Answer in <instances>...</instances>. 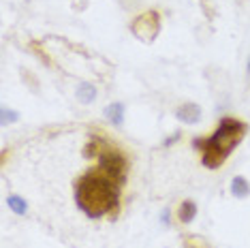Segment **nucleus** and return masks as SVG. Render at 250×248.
<instances>
[{
	"label": "nucleus",
	"mask_w": 250,
	"mask_h": 248,
	"mask_svg": "<svg viewBox=\"0 0 250 248\" xmlns=\"http://www.w3.org/2000/svg\"><path fill=\"white\" fill-rule=\"evenodd\" d=\"M246 135V124L237 118H223L214 135L208 139H195V145L201 148V163L208 169H218L225 165L227 156L240 145V142Z\"/></svg>",
	"instance_id": "nucleus-2"
},
{
	"label": "nucleus",
	"mask_w": 250,
	"mask_h": 248,
	"mask_svg": "<svg viewBox=\"0 0 250 248\" xmlns=\"http://www.w3.org/2000/svg\"><path fill=\"white\" fill-rule=\"evenodd\" d=\"M231 195L237 197V199H246V197L250 195V184L246 178L242 176H235L231 180Z\"/></svg>",
	"instance_id": "nucleus-8"
},
{
	"label": "nucleus",
	"mask_w": 250,
	"mask_h": 248,
	"mask_svg": "<svg viewBox=\"0 0 250 248\" xmlns=\"http://www.w3.org/2000/svg\"><path fill=\"white\" fill-rule=\"evenodd\" d=\"M96 159H99V165L96 167H99L107 178H111L113 182H118V184H124L126 171H128V163H126V156H124L120 150L105 145V148H101Z\"/></svg>",
	"instance_id": "nucleus-3"
},
{
	"label": "nucleus",
	"mask_w": 250,
	"mask_h": 248,
	"mask_svg": "<svg viewBox=\"0 0 250 248\" xmlns=\"http://www.w3.org/2000/svg\"><path fill=\"white\" fill-rule=\"evenodd\" d=\"M105 118L116 126H122L124 124V105L122 103H111L105 107Z\"/></svg>",
	"instance_id": "nucleus-7"
},
{
	"label": "nucleus",
	"mask_w": 250,
	"mask_h": 248,
	"mask_svg": "<svg viewBox=\"0 0 250 248\" xmlns=\"http://www.w3.org/2000/svg\"><path fill=\"white\" fill-rule=\"evenodd\" d=\"M7 206H9L15 214H20V216H24V214L28 212V204H26L24 199H21L20 195H9V197H7Z\"/></svg>",
	"instance_id": "nucleus-10"
},
{
	"label": "nucleus",
	"mask_w": 250,
	"mask_h": 248,
	"mask_svg": "<svg viewBox=\"0 0 250 248\" xmlns=\"http://www.w3.org/2000/svg\"><path fill=\"white\" fill-rule=\"evenodd\" d=\"M75 94H77L79 103L90 105V103H94V99H96V86H92V83H88V82H83V83H79V86H77Z\"/></svg>",
	"instance_id": "nucleus-6"
},
{
	"label": "nucleus",
	"mask_w": 250,
	"mask_h": 248,
	"mask_svg": "<svg viewBox=\"0 0 250 248\" xmlns=\"http://www.w3.org/2000/svg\"><path fill=\"white\" fill-rule=\"evenodd\" d=\"M130 30H133L141 41H154L158 30H161V15H158L156 11H146V13L135 18Z\"/></svg>",
	"instance_id": "nucleus-4"
},
{
	"label": "nucleus",
	"mask_w": 250,
	"mask_h": 248,
	"mask_svg": "<svg viewBox=\"0 0 250 248\" xmlns=\"http://www.w3.org/2000/svg\"><path fill=\"white\" fill-rule=\"evenodd\" d=\"M197 216V204L195 201H182L180 204V210H178V218H180V223L182 225H188L192 223V218Z\"/></svg>",
	"instance_id": "nucleus-9"
},
{
	"label": "nucleus",
	"mask_w": 250,
	"mask_h": 248,
	"mask_svg": "<svg viewBox=\"0 0 250 248\" xmlns=\"http://www.w3.org/2000/svg\"><path fill=\"white\" fill-rule=\"evenodd\" d=\"M120 186L122 184L107 178L99 167L88 169L75 188V201L79 210H83V214L90 218L116 214L120 210Z\"/></svg>",
	"instance_id": "nucleus-1"
},
{
	"label": "nucleus",
	"mask_w": 250,
	"mask_h": 248,
	"mask_svg": "<svg viewBox=\"0 0 250 248\" xmlns=\"http://www.w3.org/2000/svg\"><path fill=\"white\" fill-rule=\"evenodd\" d=\"M246 69H248V77H250V58H248V66H246Z\"/></svg>",
	"instance_id": "nucleus-14"
},
{
	"label": "nucleus",
	"mask_w": 250,
	"mask_h": 248,
	"mask_svg": "<svg viewBox=\"0 0 250 248\" xmlns=\"http://www.w3.org/2000/svg\"><path fill=\"white\" fill-rule=\"evenodd\" d=\"M186 248H209V246H208V242H203L201 238H190Z\"/></svg>",
	"instance_id": "nucleus-12"
},
{
	"label": "nucleus",
	"mask_w": 250,
	"mask_h": 248,
	"mask_svg": "<svg viewBox=\"0 0 250 248\" xmlns=\"http://www.w3.org/2000/svg\"><path fill=\"white\" fill-rule=\"evenodd\" d=\"M18 114H15V111H11L9 107H2V109H0V124H4V126H7V124H11V122H15L18 120Z\"/></svg>",
	"instance_id": "nucleus-11"
},
{
	"label": "nucleus",
	"mask_w": 250,
	"mask_h": 248,
	"mask_svg": "<svg viewBox=\"0 0 250 248\" xmlns=\"http://www.w3.org/2000/svg\"><path fill=\"white\" fill-rule=\"evenodd\" d=\"M161 223L167 227V225H171V214H169V210H163V214H161Z\"/></svg>",
	"instance_id": "nucleus-13"
},
{
	"label": "nucleus",
	"mask_w": 250,
	"mask_h": 248,
	"mask_svg": "<svg viewBox=\"0 0 250 248\" xmlns=\"http://www.w3.org/2000/svg\"><path fill=\"white\" fill-rule=\"evenodd\" d=\"M175 118H178L182 124H199L201 122V107L195 103H184L182 107H178Z\"/></svg>",
	"instance_id": "nucleus-5"
}]
</instances>
